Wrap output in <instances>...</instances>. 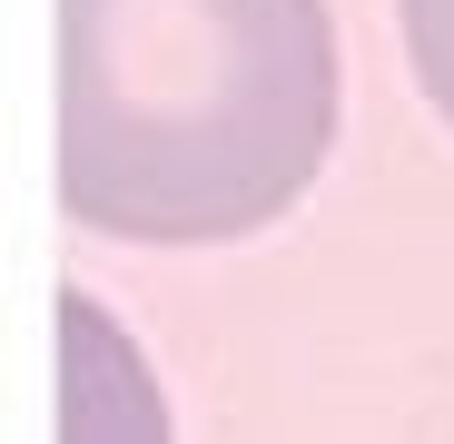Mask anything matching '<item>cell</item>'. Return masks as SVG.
Segmentation results:
<instances>
[{"mask_svg":"<svg viewBox=\"0 0 454 444\" xmlns=\"http://www.w3.org/2000/svg\"><path fill=\"white\" fill-rule=\"evenodd\" d=\"M336 148L326 0H59V217L129 247L257 238Z\"/></svg>","mask_w":454,"mask_h":444,"instance_id":"cell-1","label":"cell"},{"mask_svg":"<svg viewBox=\"0 0 454 444\" xmlns=\"http://www.w3.org/2000/svg\"><path fill=\"white\" fill-rule=\"evenodd\" d=\"M59 444H168V405L138 346L90 296H59Z\"/></svg>","mask_w":454,"mask_h":444,"instance_id":"cell-2","label":"cell"},{"mask_svg":"<svg viewBox=\"0 0 454 444\" xmlns=\"http://www.w3.org/2000/svg\"><path fill=\"white\" fill-rule=\"evenodd\" d=\"M395 30H405V59H415L425 99L454 129V0H395Z\"/></svg>","mask_w":454,"mask_h":444,"instance_id":"cell-3","label":"cell"}]
</instances>
